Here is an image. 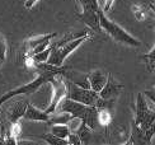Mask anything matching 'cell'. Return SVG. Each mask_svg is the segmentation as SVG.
Returning <instances> with one entry per match:
<instances>
[{"instance_id": "obj_1", "label": "cell", "mask_w": 155, "mask_h": 145, "mask_svg": "<svg viewBox=\"0 0 155 145\" xmlns=\"http://www.w3.org/2000/svg\"><path fill=\"white\" fill-rule=\"evenodd\" d=\"M55 112H68L73 116V118H78L81 122L87 123L88 126L95 130L98 121H97V107L94 106H88V104H84L80 102L73 101L70 98H62L59 102L56 107Z\"/></svg>"}, {"instance_id": "obj_2", "label": "cell", "mask_w": 155, "mask_h": 145, "mask_svg": "<svg viewBox=\"0 0 155 145\" xmlns=\"http://www.w3.org/2000/svg\"><path fill=\"white\" fill-rule=\"evenodd\" d=\"M134 122L139 129L146 130L155 122V104L144 93H137L134 106Z\"/></svg>"}, {"instance_id": "obj_3", "label": "cell", "mask_w": 155, "mask_h": 145, "mask_svg": "<svg viewBox=\"0 0 155 145\" xmlns=\"http://www.w3.org/2000/svg\"><path fill=\"white\" fill-rule=\"evenodd\" d=\"M65 82H66V98H70V99L84 103V104H88V106H94L97 108H99V107L111 108L112 104L106 102L104 99H102L98 92L79 87V85L74 84L73 82L66 80V79H65Z\"/></svg>"}, {"instance_id": "obj_4", "label": "cell", "mask_w": 155, "mask_h": 145, "mask_svg": "<svg viewBox=\"0 0 155 145\" xmlns=\"http://www.w3.org/2000/svg\"><path fill=\"white\" fill-rule=\"evenodd\" d=\"M99 25H101V31H104L116 42H120L125 46H128V47H139V46H141L140 39L134 37L131 33H128L120 24L111 21L103 10L99 13Z\"/></svg>"}, {"instance_id": "obj_5", "label": "cell", "mask_w": 155, "mask_h": 145, "mask_svg": "<svg viewBox=\"0 0 155 145\" xmlns=\"http://www.w3.org/2000/svg\"><path fill=\"white\" fill-rule=\"evenodd\" d=\"M88 38H89V35L83 33V35L78 36V37L74 36L73 38L68 39V41H62L60 43L52 46L50 57H48V60L46 62H48L51 65H55V66H62L65 59L70 54H73V52L79 47V46H81Z\"/></svg>"}, {"instance_id": "obj_6", "label": "cell", "mask_w": 155, "mask_h": 145, "mask_svg": "<svg viewBox=\"0 0 155 145\" xmlns=\"http://www.w3.org/2000/svg\"><path fill=\"white\" fill-rule=\"evenodd\" d=\"M80 4L81 13L79 14V18L83 23H85L90 29L99 32V13L103 10L99 5L98 0H78Z\"/></svg>"}, {"instance_id": "obj_7", "label": "cell", "mask_w": 155, "mask_h": 145, "mask_svg": "<svg viewBox=\"0 0 155 145\" xmlns=\"http://www.w3.org/2000/svg\"><path fill=\"white\" fill-rule=\"evenodd\" d=\"M48 84L52 85L54 94H52V98H51L50 104L45 111H46L48 115H52L56 111V107H57V104H59V102L62 99V98L66 97V82H65V79L62 78V75L59 74V75H55L52 79H51Z\"/></svg>"}, {"instance_id": "obj_8", "label": "cell", "mask_w": 155, "mask_h": 145, "mask_svg": "<svg viewBox=\"0 0 155 145\" xmlns=\"http://www.w3.org/2000/svg\"><path fill=\"white\" fill-rule=\"evenodd\" d=\"M122 89H124L122 84L117 80V79H114L111 74H108L107 82H106V84H104V87L101 89L99 96H101L102 99H104L106 102H108V103L112 104V103L120 97Z\"/></svg>"}, {"instance_id": "obj_9", "label": "cell", "mask_w": 155, "mask_h": 145, "mask_svg": "<svg viewBox=\"0 0 155 145\" xmlns=\"http://www.w3.org/2000/svg\"><path fill=\"white\" fill-rule=\"evenodd\" d=\"M154 135H155V122L146 130H141L135 123H132L131 125V135L125 144H141V145L150 144Z\"/></svg>"}, {"instance_id": "obj_10", "label": "cell", "mask_w": 155, "mask_h": 145, "mask_svg": "<svg viewBox=\"0 0 155 145\" xmlns=\"http://www.w3.org/2000/svg\"><path fill=\"white\" fill-rule=\"evenodd\" d=\"M22 118L27 121H35V122H47L50 120V115L46 111H41L40 108L32 106L28 102L27 108H25V112Z\"/></svg>"}, {"instance_id": "obj_11", "label": "cell", "mask_w": 155, "mask_h": 145, "mask_svg": "<svg viewBox=\"0 0 155 145\" xmlns=\"http://www.w3.org/2000/svg\"><path fill=\"white\" fill-rule=\"evenodd\" d=\"M107 78H108V74H106V72L102 71V70H94L92 72H89L88 80H89L90 89L99 93L101 89L104 87V84L107 82Z\"/></svg>"}, {"instance_id": "obj_12", "label": "cell", "mask_w": 155, "mask_h": 145, "mask_svg": "<svg viewBox=\"0 0 155 145\" xmlns=\"http://www.w3.org/2000/svg\"><path fill=\"white\" fill-rule=\"evenodd\" d=\"M27 104H28L27 101H18L8 110V120L10 121V123L18 122L23 117L25 108H27Z\"/></svg>"}, {"instance_id": "obj_13", "label": "cell", "mask_w": 155, "mask_h": 145, "mask_svg": "<svg viewBox=\"0 0 155 145\" xmlns=\"http://www.w3.org/2000/svg\"><path fill=\"white\" fill-rule=\"evenodd\" d=\"M57 35L56 33H48V35H42V36H37V37H31L29 39L25 41V47H27V52L32 51L35 47H37L38 45H41L42 42L51 41L52 38H55Z\"/></svg>"}, {"instance_id": "obj_14", "label": "cell", "mask_w": 155, "mask_h": 145, "mask_svg": "<svg viewBox=\"0 0 155 145\" xmlns=\"http://www.w3.org/2000/svg\"><path fill=\"white\" fill-rule=\"evenodd\" d=\"M109 110L111 108H108V107L97 108V121H98V123L103 127H107L108 125L112 122V113Z\"/></svg>"}, {"instance_id": "obj_15", "label": "cell", "mask_w": 155, "mask_h": 145, "mask_svg": "<svg viewBox=\"0 0 155 145\" xmlns=\"http://www.w3.org/2000/svg\"><path fill=\"white\" fill-rule=\"evenodd\" d=\"M131 10H132V14L134 17L137 19V21H145L149 12L151 10L149 8V4H134L131 6Z\"/></svg>"}, {"instance_id": "obj_16", "label": "cell", "mask_w": 155, "mask_h": 145, "mask_svg": "<svg viewBox=\"0 0 155 145\" xmlns=\"http://www.w3.org/2000/svg\"><path fill=\"white\" fill-rule=\"evenodd\" d=\"M50 133H52L55 136L60 137V139L68 140V136L71 133V130L68 126V123H54Z\"/></svg>"}, {"instance_id": "obj_17", "label": "cell", "mask_w": 155, "mask_h": 145, "mask_svg": "<svg viewBox=\"0 0 155 145\" xmlns=\"http://www.w3.org/2000/svg\"><path fill=\"white\" fill-rule=\"evenodd\" d=\"M92 129H90L87 123H84V122H81L80 125H79V127H78L74 133L79 136V139L81 140V143L84 144V143H88V140L90 139V134H92Z\"/></svg>"}, {"instance_id": "obj_18", "label": "cell", "mask_w": 155, "mask_h": 145, "mask_svg": "<svg viewBox=\"0 0 155 145\" xmlns=\"http://www.w3.org/2000/svg\"><path fill=\"white\" fill-rule=\"evenodd\" d=\"M51 50H52V46H48L47 49H45L40 52H37V54H33V55H28L31 56V59L36 62H46L50 57V54H51Z\"/></svg>"}, {"instance_id": "obj_19", "label": "cell", "mask_w": 155, "mask_h": 145, "mask_svg": "<svg viewBox=\"0 0 155 145\" xmlns=\"http://www.w3.org/2000/svg\"><path fill=\"white\" fill-rule=\"evenodd\" d=\"M41 139H43L47 144L50 145H68V140H64L60 139V137L55 136L52 133H48V134H43L41 136Z\"/></svg>"}, {"instance_id": "obj_20", "label": "cell", "mask_w": 155, "mask_h": 145, "mask_svg": "<svg viewBox=\"0 0 155 145\" xmlns=\"http://www.w3.org/2000/svg\"><path fill=\"white\" fill-rule=\"evenodd\" d=\"M6 52H8V46H6V39L3 33H0V68L5 62Z\"/></svg>"}, {"instance_id": "obj_21", "label": "cell", "mask_w": 155, "mask_h": 145, "mask_svg": "<svg viewBox=\"0 0 155 145\" xmlns=\"http://www.w3.org/2000/svg\"><path fill=\"white\" fill-rule=\"evenodd\" d=\"M143 59H144V61L146 62V66L150 69V66L155 62V43H154V46H153V49L147 52L146 55H144L143 56Z\"/></svg>"}, {"instance_id": "obj_22", "label": "cell", "mask_w": 155, "mask_h": 145, "mask_svg": "<svg viewBox=\"0 0 155 145\" xmlns=\"http://www.w3.org/2000/svg\"><path fill=\"white\" fill-rule=\"evenodd\" d=\"M68 144H71V145H81V140L79 139V136H78L75 133H70V135L68 136Z\"/></svg>"}, {"instance_id": "obj_23", "label": "cell", "mask_w": 155, "mask_h": 145, "mask_svg": "<svg viewBox=\"0 0 155 145\" xmlns=\"http://www.w3.org/2000/svg\"><path fill=\"white\" fill-rule=\"evenodd\" d=\"M114 2L116 0H104V3H103V12L104 13H108L109 10L112 9V6H113V4H114Z\"/></svg>"}, {"instance_id": "obj_24", "label": "cell", "mask_w": 155, "mask_h": 145, "mask_svg": "<svg viewBox=\"0 0 155 145\" xmlns=\"http://www.w3.org/2000/svg\"><path fill=\"white\" fill-rule=\"evenodd\" d=\"M37 2H38V0H25V2H24V8L32 9L37 4Z\"/></svg>"}, {"instance_id": "obj_25", "label": "cell", "mask_w": 155, "mask_h": 145, "mask_svg": "<svg viewBox=\"0 0 155 145\" xmlns=\"http://www.w3.org/2000/svg\"><path fill=\"white\" fill-rule=\"evenodd\" d=\"M149 8L151 9V12L155 14V3H150V4H149Z\"/></svg>"}, {"instance_id": "obj_26", "label": "cell", "mask_w": 155, "mask_h": 145, "mask_svg": "<svg viewBox=\"0 0 155 145\" xmlns=\"http://www.w3.org/2000/svg\"><path fill=\"white\" fill-rule=\"evenodd\" d=\"M149 70H155V62H154V64L151 65V66H150V69H149Z\"/></svg>"}, {"instance_id": "obj_27", "label": "cell", "mask_w": 155, "mask_h": 145, "mask_svg": "<svg viewBox=\"0 0 155 145\" xmlns=\"http://www.w3.org/2000/svg\"><path fill=\"white\" fill-rule=\"evenodd\" d=\"M154 92H155V87H154Z\"/></svg>"}, {"instance_id": "obj_28", "label": "cell", "mask_w": 155, "mask_h": 145, "mask_svg": "<svg viewBox=\"0 0 155 145\" xmlns=\"http://www.w3.org/2000/svg\"><path fill=\"white\" fill-rule=\"evenodd\" d=\"M0 107H2V106H0Z\"/></svg>"}]
</instances>
